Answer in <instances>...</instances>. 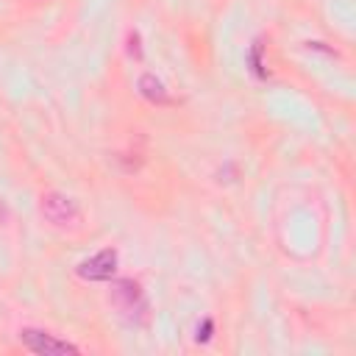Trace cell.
Wrapping results in <instances>:
<instances>
[{
  "instance_id": "5b68a950",
  "label": "cell",
  "mask_w": 356,
  "mask_h": 356,
  "mask_svg": "<svg viewBox=\"0 0 356 356\" xmlns=\"http://www.w3.org/2000/svg\"><path fill=\"white\" fill-rule=\"evenodd\" d=\"M139 92H142L147 100H153V103H167L164 83H161L159 78H153V75H142V78H139Z\"/></svg>"
},
{
  "instance_id": "3957f363",
  "label": "cell",
  "mask_w": 356,
  "mask_h": 356,
  "mask_svg": "<svg viewBox=\"0 0 356 356\" xmlns=\"http://www.w3.org/2000/svg\"><path fill=\"white\" fill-rule=\"evenodd\" d=\"M114 273H117V250H111V248L95 253L92 259H86L78 267V275L86 281H108Z\"/></svg>"
},
{
  "instance_id": "277c9868",
  "label": "cell",
  "mask_w": 356,
  "mask_h": 356,
  "mask_svg": "<svg viewBox=\"0 0 356 356\" xmlns=\"http://www.w3.org/2000/svg\"><path fill=\"white\" fill-rule=\"evenodd\" d=\"M111 300H114V306L120 309V314H125L128 320H134L136 314L145 312V298H142V292H139V286H136L134 281H120V284H114Z\"/></svg>"
},
{
  "instance_id": "6da1fadb",
  "label": "cell",
  "mask_w": 356,
  "mask_h": 356,
  "mask_svg": "<svg viewBox=\"0 0 356 356\" xmlns=\"http://www.w3.org/2000/svg\"><path fill=\"white\" fill-rule=\"evenodd\" d=\"M19 339L28 350L39 353V356H67V353H78L75 345L64 342V339H56L44 331H36V328H22L19 331Z\"/></svg>"
},
{
  "instance_id": "7a4b0ae2",
  "label": "cell",
  "mask_w": 356,
  "mask_h": 356,
  "mask_svg": "<svg viewBox=\"0 0 356 356\" xmlns=\"http://www.w3.org/2000/svg\"><path fill=\"white\" fill-rule=\"evenodd\" d=\"M42 211H44V217H47L50 222H56V225H72V222H78V217H81L75 200L67 197V195H61V192H47V195L42 197Z\"/></svg>"
}]
</instances>
